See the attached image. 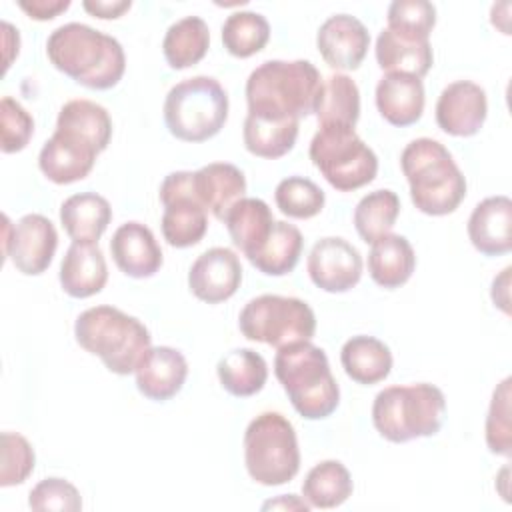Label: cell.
<instances>
[{
    "label": "cell",
    "mask_w": 512,
    "mask_h": 512,
    "mask_svg": "<svg viewBox=\"0 0 512 512\" xmlns=\"http://www.w3.org/2000/svg\"><path fill=\"white\" fill-rule=\"evenodd\" d=\"M46 56L56 70L90 90L116 86L126 70L122 44L82 22L58 26L46 40Z\"/></svg>",
    "instance_id": "obj_1"
},
{
    "label": "cell",
    "mask_w": 512,
    "mask_h": 512,
    "mask_svg": "<svg viewBox=\"0 0 512 512\" xmlns=\"http://www.w3.org/2000/svg\"><path fill=\"white\" fill-rule=\"evenodd\" d=\"M322 76L310 60H266L246 80L248 114L268 120L310 116Z\"/></svg>",
    "instance_id": "obj_2"
},
{
    "label": "cell",
    "mask_w": 512,
    "mask_h": 512,
    "mask_svg": "<svg viewBox=\"0 0 512 512\" xmlns=\"http://www.w3.org/2000/svg\"><path fill=\"white\" fill-rule=\"evenodd\" d=\"M412 204L428 216L452 214L466 198V178L450 150L434 138H416L400 154Z\"/></svg>",
    "instance_id": "obj_3"
},
{
    "label": "cell",
    "mask_w": 512,
    "mask_h": 512,
    "mask_svg": "<svg viewBox=\"0 0 512 512\" xmlns=\"http://www.w3.org/2000/svg\"><path fill=\"white\" fill-rule=\"evenodd\" d=\"M274 374L294 410L306 420L328 418L340 404V386L326 352L310 340L278 348Z\"/></svg>",
    "instance_id": "obj_4"
},
{
    "label": "cell",
    "mask_w": 512,
    "mask_h": 512,
    "mask_svg": "<svg viewBox=\"0 0 512 512\" xmlns=\"http://www.w3.org/2000/svg\"><path fill=\"white\" fill-rule=\"evenodd\" d=\"M74 336L118 376L132 374L152 346L148 328L136 316L106 304L84 310L74 322Z\"/></svg>",
    "instance_id": "obj_5"
},
{
    "label": "cell",
    "mask_w": 512,
    "mask_h": 512,
    "mask_svg": "<svg viewBox=\"0 0 512 512\" xmlns=\"http://www.w3.org/2000/svg\"><path fill=\"white\" fill-rule=\"evenodd\" d=\"M444 416V392L428 382L388 386L376 394L372 404L374 428L394 444L434 436L442 428Z\"/></svg>",
    "instance_id": "obj_6"
},
{
    "label": "cell",
    "mask_w": 512,
    "mask_h": 512,
    "mask_svg": "<svg viewBox=\"0 0 512 512\" xmlns=\"http://www.w3.org/2000/svg\"><path fill=\"white\" fill-rule=\"evenodd\" d=\"M168 132L182 142H206L228 120V94L212 76H192L170 88L164 100Z\"/></svg>",
    "instance_id": "obj_7"
},
{
    "label": "cell",
    "mask_w": 512,
    "mask_h": 512,
    "mask_svg": "<svg viewBox=\"0 0 512 512\" xmlns=\"http://www.w3.org/2000/svg\"><path fill=\"white\" fill-rule=\"evenodd\" d=\"M244 464L262 486L290 482L300 470V448L292 422L280 412H262L244 430Z\"/></svg>",
    "instance_id": "obj_8"
},
{
    "label": "cell",
    "mask_w": 512,
    "mask_h": 512,
    "mask_svg": "<svg viewBox=\"0 0 512 512\" xmlns=\"http://www.w3.org/2000/svg\"><path fill=\"white\" fill-rule=\"evenodd\" d=\"M310 160L340 190L352 192L376 178L378 156L350 126H324L310 142Z\"/></svg>",
    "instance_id": "obj_9"
},
{
    "label": "cell",
    "mask_w": 512,
    "mask_h": 512,
    "mask_svg": "<svg viewBox=\"0 0 512 512\" xmlns=\"http://www.w3.org/2000/svg\"><path fill=\"white\" fill-rule=\"evenodd\" d=\"M240 332L274 348L312 340L316 332L314 310L300 298L262 294L246 302L238 316Z\"/></svg>",
    "instance_id": "obj_10"
},
{
    "label": "cell",
    "mask_w": 512,
    "mask_h": 512,
    "mask_svg": "<svg viewBox=\"0 0 512 512\" xmlns=\"http://www.w3.org/2000/svg\"><path fill=\"white\" fill-rule=\"evenodd\" d=\"M162 236L174 248L198 244L208 230V210L200 204L194 192V172H170L160 184Z\"/></svg>",
    "instance_id": "obj_11"
},
{
    "label": "cell",
    "mask_w": 512,
    "mask_h": 512,
    "mask_svg": "<svg viewBox=\"0 0 512 512\" xmlns=\"http://www.w3.org/2000/svg\"><path fill=\"white\" fill-rule=\"evenodd\" d=\"M4 258L12 260L14 268L26 276L42 274L58 248V232L42 214H26L14 226L4 216Z\"/></svg>",
    "instance_id": "obj_12"
},
{
    "label": "cell",
    "mask_w": 512,
    "mask_h": 512,
    "mask_svg": "<svg viewBox=\"0 0 512 512\" xmlns=\"http://www.w3.org/2000/svg\"><path fill=\"white\" fill-rule=\"evenodd\" d=\"M310 280L324 292L340 294L354 288L362 278L360 252L340 236L320 238L306 260Z\"/></svg>",
    "instance_id": "obj_13"
},
{
    "label": "cell",
    "mask_w": 512,
    "mask_h": 512,
    "mask_svg": "<svg viewBox=\"0 0 512 512\" xmlns=\"http://www.w3.org/2000/svg\"><path fill=\"white\" fill-rule=\"evenodd\" d=\"M488 116L486 90L470 80L450 82L438 96L436 122L442 132L468 138L480 132Z\"/></svg>",
    "instance_id": "obj_14"
},
{
    "label": "cell",
    "mask_w": 512,
    "mask_h": 512,
    "mask_svg": "<svg viewBox=\"0 0 512 512\" xmlns=\"http://www.w3.org/2000/svg\"><path fill=\"white\" fill-rule=\"evenodd\" d=\"M240 282V258L234 250L224 246H214L202 252L188 272L190 292L206 304H220L232 298L240 288Z\"/></svg>",
    "instance_id": "obj_15"
},
{
    "label": "cell",
    "mask_w": 512,
    "mask_h": 512,
    "mask_svg": "<svg viewBox=\"0 0 512 512\" xmlns=\"http://www.w3.org/2000/svg\"><path fill=\"white\" fill-rule=\"evenodd\" d=\"M316 46L328 66L356 70L370 48V32L356 16L334 14L320 24Z\"/></svg>",
    "instance_id": "obj_16"
},
{
    "label": "cell",
    "mask_w": 512,
    "mask_h": 512,
    "mask_svg": "<svg viewBox=\"0 0 512 512\" xmlns=\"http://www.w3.org/2000/svg\"><path fill=\"white\" fill-rule=\"evenodd\" d=\"M98 154L100 152L82 138L54 130L38 154V166L50 182L72 184L92 172Z\"/></svg>",
    "instance_id": "obj_17"
},
{
    "label": "cell",
    "mask_w": 512,
    "mask_h": 512,
    "mask_svg": "<svg viewBox=\"0 0 512 512\" xmlns=\"http://www.w3.org/2000/svg\"><path fill=\"white\" fill-rule=\"evenodd\" d=\"M136 388L154 402H166L176 396L188 376L184 354L172 346H150L134 370Z\"/></svg>",
    "instance_id": "obj_18"
},
{
    "label": "cell",
    "mask_w": 512,
    "mask_h": 512,
    "mask_svg": "<svg viewBox=\"0 0 512 512\" xmlns=\"http://www.w3.org/2000/svg\"><path fill=\"white\" fill-rule=\"evenodd\" d=\"M110 254L130 278H150L162 268V248L152 230L142 222H124L116 228L110 240Z\"/></svg>",
    "instance_id": "obj_19"
},
{
    "label": "cell",
    "mask_w": 512,
    "mask_h": 512,
    "mask_svg": "<svg viewBox=\"0 0 512 512\" xmlns=\"http://www.w3.org/2000/svg\"><path fill=\"white\" fill-rule=\"evenodd\" d=\"M466 230L480 254H508L512 248V200L504 194L484 198L474 206Z\"/></svg>",
    "instance_id": "obj_20"
},
{
    "label": "cell",
    "mask_w": 512,
    "mask_h": 512,
    "mask_svg": "<svg viewBox=\"0 0 512 512\" xmlns=\"http://www.w3.org/2000/svg\"><path fill=\"white\" fill-rule=\"evenodd\" d=\"M424 102V84L416 76L388 72L376 84V108L392 126L416 124L422 118Z\"/></svg>",
    "instance_id": "obj_21"
},
{
    "label": "cell",
    "mask_w": 512,
    "mask_h": 512,
    "mask_svg": "<svg viewBox=\"0 0 512 512\" xmlns=\"http://www.w3.org/2000/svg\"><path fill=\"white\" fill-rule=\"evenodd\" d=\"M194 192L214 218L224 220L228 210L244 198L246 176L230 162H212L194 172Z\"/></svg>",
    "instance_id": "obj_22"
},
{
    "label": "cell",
    "mask_w": 512,
    "mask_h": 512,
    "mask_svg": "<svg viewBox=\"0 0 512 512\" xmlns=\"http://www.w3.org/2000/svg\"><path fill=\"white\" fill-rule=\"evenodd\" d=\"M108 282L106 258L98 244L72 242L60 264V286L72 298H90Z\"/></svg>",
    "instance_id": "obj_23"
},
{
    "label": "cell",
    "mask_w": 512,
    "mask_h": 512,
    "mask_svg": "<svg viewBox=\"0 0 512 512\" xmlns=\"http://www.w3.org/2000/svg\"><path fill=\"white\" fill-rule=\"evenodd\" d=\"M416 268V254L406 236L384 234L372 242L368 252V274L370 278L386 288L394 290L406 284Z\"/></svg>",
    "instance_id": "obj_24"
},
{
    "label": "cell",
    "mask_w": 512,
    "mask_h": 512,
    "mask_svg": "<svg viewBox=\"0 0 512 512\" xmlns=\"http://www.w3.org/2000/svg\"><path fill=\"white\" fill-rule=\"evenodd\" d=\"M110 220V202L96 192L72 194L60 206V222L66 234L80 244H98Z\"/></svg>",
    "instance_id": "obj_25"
},
{
    "label": "cell",
    "mask_w": 512,
    "mask_h": 512,
    "mask_svg": "<svg viewBox=\"0 0 512 512\" xmlns=\"http://www.w3.org/2000/svg\"><path fill=\"white\" fill-rule=\"evenodd\" d=\"M222 222L226 224L232 244L246 258H252L268 240L276 220L262 198H242L228 210Z\"/></svg>",
    "instance_id": "obj_26"
},
{
    "label": "cell",
    "mask_w": 512,
    "mask_h": 512,
    "mask_svg": "<svg viewBox=\"0 0 512 512\" xmlns=\"http://www.w3.org/2000/svg\"><path fill=\"white\" fill-rule=\"evenodd\" d=\"M376 62L382 70L396 74H410L422 80L432 68L434 54L430 40H410L388 28L376 38Z\"/></svg>",
    "instance_id": "obj_27"
},
{
    "label": "cell",
    "mask_w": 512,
    "mask_h": 512,
    "mask_svg": "<svg viewBox=\"0 0 512 512\" xmlns=\"http://www.w3.org/2000/svg\"><path fill=\"white\" fill-rule=\"evenodd\" d=\"M340 362L350 380L362 386H372L388 378L392 370V352L382 340L358 334L344 342Z\"/></svg>",
    "instance_id": "obj_28"
},
{
    "label": "cell",
    "mask_w": 512,
    "mask_h": 512,
    "mask_svg": "<svg viewBox=\"0 0 512 512\" xmlns=\"http://www.w3.org/2000/svg\"><path fill=\"white\" fill-rule=\"evenodd\" d=\"M56 130L82 138L98 152H104L112 138V118L108 110L92 100H68L56 118Z\"/></svg>",
    "instance_id": "obj_29"
},
{
    "label": "cell",
    "mask_w": 512,
    "mask_h": 512,
    "mask_svg": "<svg viewBox=\"0 0 512 512\" xmlns=\"http://www.w3.org/2000/svg\"><path fill=\"white\" fill-rule=\"evenodd\" d=\"M314 114L320 128L324 126H350L354 128L360 118V90L346 74H330L322 80Z\"/></svg>",
    "instance_id": "obj_30"
},
{
    "label": "cell",
    "mask_w": 512,
    "mask_h": 512,
    "mask_svg": "<svg viewBox=\"0 0 512 512\" xmlns=\"http://www.w3.org/2000/svg\"><path fill=\"white\" fill-rule=\"evenodd\" d=\"M210 46L208 24L200 16H184L168 26L162 52L170 68L184 70L198 64Z\"/></svg>",
    "instance_id": "obj_31"
},
{
    "label": "cell",
    "mask_w": 512,
    "mask_h": 512,
    "mask_svg": "<svg viewBox=\"0 0 512 512\" xmlns=\"http://www.w3.org/2000/svg\"><path fill=\"white\" fill-rule=\"evenodd\" d=\"M216 374L228 394L248 398L264 388L268 380V366L256 350L236 348L218 360Z\"/></svg>",
    "instance_id": "obj_32"
},
{
    "label": "cell",
    "mask_w": 512,
    "mask_h": 512,
    "mask_svg": "<svg viewBox=\"0 0 512 512\" xmlns=\"http://www.w3.org/2000/svg\"><path fill=\"white\" fill-rule=\"evenodd\" d=\"M354 490L352 476L340 460H322L312 466L302 482V496L310 508H336L344 504Z\"/></svg>",
    "instance_id": "obj_33"
},
{
    "label": "cell",
    "mask_w": 512,
    "mask_h": 512,
    "mask_svg": "<svg viewBox=\"0 0 512 512\" xmlns=\"http://www.w3.org/2000/svg\"><path fill=\"white\" fill-rule=\"evenodd\" d=\"M300 120H268L248 114L242 128V140L250 154L276 160L288 154L298 138Z\"/></svg>",
    "instance_id": "obj_34"
},
{
    "label": "cell",
    "mask_w": 512,
    "mask_h": 512,
    "mask_svg": "<svg viewBox=\"0 0 512 512\" xmlns=\"http://www.w3.org/2000/svg\"><path fill=\"white\" fill-rule=\"evenodd\" d=\"M302 246V232L294 224L276 220L268 240L252 258H248V262L266 276H284L296 268Z\"/></svg>",
    "instance_id": "obj_35"
},
{
    "label": "cell",
    "mask_w": 512,
    "mask_h": 512,
    "mask_svg": "<svg viewBox=\"0 0 512 512\" xmlns=\"http://www.w3.org/2000/svg\"><path fill=\"white\" fill-rule=\"evenodd\" d=\"M400 214V198L392 190H374L360 198L354 208V228L358 236L372 244L380 236L388 234Z\"/></svg>",
    "instance_id": "obj_36"
},
{
    "label": "cell",
    "mask_w": 512,
    "mask_h": 512,
    "mask_svg": "<svg viewBox=\"0 0 512 512\" xmlns=\"http://www.w3.org/2000/svg\"><path fill=\"white\" fill-rule=\"evenodd\" d=\"M270 40L268 20L252 10L232 12L222 24V44L236 58H250Z\"/></svg>",
    "instance_id": "obj_37"
},
{
    "label": "cell",
    "mask_w": 512,
    "mask_h": 512,
    "mask_svg": "<svg viewBox=\"0 0 512 512\" xmlns=\"http://www.w3.org/2000/svg\"><path fill=\"white\" fill-rule=\"evenodd\" d=\"M274 200L282 214L298 220H308L322 212L326 196L324 190L310 178L288 176L278 182L274 190Z\"/></svg>",
    "instance_id": "obj_38"
},
{
    "label": "cell",
    "mask_w": 512,
    "mask_h": 512,
    "mask_svg": "<svg viewBox=\"0 0 512 512\" xmlns=\"http://www.w3.org/2000/svg\"><path fill=\"white\" fill-rule=\"evenodd\" d=\"M388 30L410 40H428L436 26V6L428 0H394L386 12Z\"/></svg>",
    "instance_id": "obj_39"
},
{
    "label": "cell",
    "mask_w": 512,
    "mask_h": 512,
    "mask_svg": "<svg viewBox=\"0 0 512 512\" xmlns=\"http://www.w3.org/2000/svg\"><path fill=\"white\" fill-rule=\"evenodd\" d=\"M510 378L506 376L492 392V400L486 416V444L492 454L510 456L512 452V428H510Z\"/></svg>",
    "instance_id": "obj_40"
},
{
    "label": "cell",
    "mask_w": 512,
    "mask_h": 512,
    "mask_svg": "<svg viewBox=\"0 0 512 512\" xmlns=\"http://www.w3.org/2000/svg\"><path fill=\"white\" fill-rule=\"evenodd\" d=\"M36 454L32 444L18 432H2V468L0 486L22 484L34 470Z\"/></svg>",
    "instance_id": "obj_41"
},
{
    "label": "cell",
    "mask_w": 512,
    "mask_h": 512,
    "mask_svg": "<svg viewBox=\"0 0 512 512\" xmlns=\"http://www.w3.org/2000/svg\"><path fill=\"white\" fill-rule=\"evenodd\" d=\"M28 506L38 512H78L82 508V498L72 482L52 476L40 480L30 490Z\"/></svg>",
    "instance_id": "obj_42"
},
{
    "label": "cell",
    "mask_w": 512,
    "mask_h": 512,
    "mask_svg": "<svg viewBox=\"0 0 512 512\" xmlns=\"http://www.w3.org/2000/svg\"><path fill=\"white\" fill-rule=\"evenodd\" d=\"M0 134V148L4 154L24 150L34 134V118L20 102L10 96H4L0 100Z\"/></svg>",
    "instance_id": "obj_43"
},
{
    "label": "cell",
    "mask_w": 512,
    "mask_h": 512,
    "mask_svg": "<svg viewBox=\"0 0 512 512\" xmlns=\"http://www.w3.org/2000/svg\"><path fill=\"white\" fill-rule=\"evenodd\" d=\"M18 6L34 20H52L70 8V0H20Z\"/></svg>",
    "instance_id": "obj_44"
},
{
    "label": "cell",
    "mask_w": 512,
    "mask_h": 512,
    "mask_svg": "<svg viewBox=\"0 0 512 512\" xmlns=\"http://www.w3.org/2000/svg\"><path fill=\"white\" fill-rule=\"evenodd\" d=\"M84 10L88 14H92L94 18H100V20H114V18H120L124 12H128L132 8V2L130 0H84L82 2Z\"/></svg>",
    "instance_id": "obj_45"
},
{
    "label": "cell",
    "mask_w": 512,
    "mask_h": 512,
    "mask_svg": "<svg viewBox=\"0 0 512 512\" xmlns=\"http://www.w3.org/2000/svg\"><path fill=\"white\" fill-rule=\"evenodd\" d=\"M510 272L512 268L506 266L498 276H494L490 290L494 306H498L504 314H510Z\"/></svg>",
    "instance_id": "obj_46"
},
{
    "label": "cell",
    "mask_w": 512,
    "mask_h": 512,
    "mask_svg": "<svg viewBox=\"0 0 512 512\" xmlns=\"http://www.w3.org/2000/svg\"><path fill=\"white\" fill-rule=\"evenodd\" d=\"M262 508H264V510L272 508V510H304V512H308V510H310V504H308L304 498L300 500V498L294 496V494H282V496H278V498H274V500L264 502Z\"/></svg>",
    "instance_id": "obj_47"
},
{
    "label": "cell",
    "mask_w": 512,
    "mask_h": 512,
    "mask_svg": "<svg viewBox=\"0 0 512 512\" xmlns=\"http://www.w3.org/2000/svg\"><path fill=\"white\" fill-rule=\"evenodd\" d=\"M10 28H12V24L10 22H2V30H4V46H6V56H4V66L8 68L10 66V62H12V58H14V54L18 56V46H20V42H16V44H12L10 42Z\"/></svg>",
    "instance_id": "obj_48"
}]
</instances>
